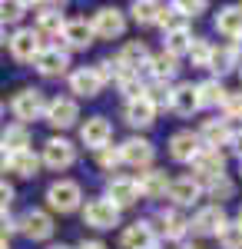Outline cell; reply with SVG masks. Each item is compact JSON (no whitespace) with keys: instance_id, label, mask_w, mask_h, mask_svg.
Returning <instances> with one entry per match:
<instances>
[{"instance_id":"53","label":"cell","mask_w":242,"mask_h":249,"mask_svg":"<svg viewBox=\"0 0 242 249\" xmlns=\"http://www.w3.org/2000/svg\"><path fill=\"white\" fill-rule=\"evenodd\" d=\"M0 43H3V23H0Z\"/></svg>"},{"instance_id":"32","label":"cell","mask_w":242,"mask_h":249,"mask_svg":"<svg viewBox=\"0 0 242 249\" xmlns=\"http://www.w3.org/2000/svg\"><path fill=\"white\" fill-rule=\"evenodd\" d=\"M179 73V60L173 57V53H156V57L149 60V77L153 80H159V83H169V80Z\"/></svg>"},{"instance_id":"34","label":"cell","mask_w":242,"mask_h":249,"mask_svg":"<svg viewBox=\"0 0 242 249\" xmlns=\"http://www.w3.org/2000/svg\"><path fill=\"white\" fill-rule=\"evenodd\" d=\"M116 87H120V93L126 96V100L146 96V80L139 77V73H126V70H123V77L116 80Z\"/></svg>"},{"instance_id":"49","label":"cell","mask_w":242,"mask_h":249,"mask_svg":"<svg viewBox=\"0 0 242 249\" xmlns=\"http://www.w3.org/2000/svg\"><path fill=\"white\" fill-rule=\"evenodd\" d=\"M7 166H10V153L0 146V173H7Z\"/></svg>"},{"instance_id":"5","label":"cell","mask_w":242,"mask_h":249,"mask_svg":"<svg viewBox=\"0 0 242 249\" xmlns=\"http://www.w3.org/2000/svg\"><path fill=\"white\" fill-rule=\"evenodd\" d=\"M123 249H159V232H156V223L153 219H136L133 226L123 230V239H120Z\"/></svg>"},{"instance_id":"19","label":"cell","mask_w":242,"mask_h":249,"mask_svg":"<svg viewBox=\"0 0 242 249\" xmlns=\"http://www.w3.org/2000/svg\"><path fill=\"white\" fill-rule=\"evenodd\" d=\"M199 150H203V143H199V133H192V130H179L169 136V156L176 163H192V156Z\"/></svg>"},{"instance_id":"11","label":"cell","mask_w":242,"mask_h":249,"mask_svg":"<svg viewBox=\"0 0 242 249\" xmlns=\"http://www.w3.org/2000/svg\"><path fill=\"white\" fill-rule=\"evenodd\" d=\"M34 67L43 77H63L67 67H70V53L60 50V47H40V53L34 57Z\"/></svg>"},{"instance_id":"8","label":"cell","mask_w":242,"mask_h":249,"mask_svg":"<svg viewBox=\"0 0 242 249\" xmlns=\"http://www.w3.org/2000/svg\"><path fill=\"white\" fill-rule=\"evenodd\" d=\"M47 123L56 126V130H67V126H73L76 120H80V107H76V100L70 96H53V100H47Z\"/></svg>"},{"instance_id":"15","label":"cell","mask_w":242,"mask_h":249,"mask_svg":"<svg viewBox=\"0 0 242 249\" xmlns=\"http://www.w3.org/2000/svg\"><path fill=\"white\" fill-rule=\"evenodd\" d=\"M110 136H113V126L106 116H90L83 126H80V140L90 146V150H103L110 146Z\"/></svg>"},{"instance_id":"35","label":"cell","mask_w":242,"mask_h":249,"mask_svg":"<svg viewBox=\"0 0 242 249\" xmlns=\"http://www.w3.org/2000/svg\"><path fill=\"white\" fill-rule=\"evenodd\" d=\"M216 239H219L223 249H242V226L236 223V219H225L223 230L216 232Z\"/></svg>"},{"instance_id":"22","label":"cell","mask_w":242,"mask_h":249,"mask_svg":"<svg viewBox=\"0 0 242 249\" xmlns=\"http://www.w3.org/2000/svg\"><path fill=\"white\" fill-rule=\"evenodd\" d=\"M169 110L179 116H192L196 110H203L199 107V93H196V87L192 83H179V87H173L169 90Z\"/></svg>"},{"instance_id":"23","label":"cell","mask_w":242,"mask_h":249,"mask_svg":"<svg viewBox=\"0 0 242 249\" xmlns=\"http://www.w3.org/2000/svg\"><path fill=\"white\" fill-rule=\"evenodd\" d=\"M123 116H126V123H130V126L146 130V126H153V123H156V107L149 103L146 96H136V100H126Z\"/></svg>"},{"instance_id":"57","label":"cell","mask_w":242,"mask_h":249,"mask_svg":"<svg viewBox=\"0 0 242 249\" xmlns=\"http://www.w3.org/2000/svg\"><path fill=\"white\" fill-rule=\"evenodd\" d=\"M239 170H242V160H239Z\"/></svg>"},{"instance_id":"18","label":"cell","mask_w":242,"mask_h":249,"mask_svg":"<svg viewBox=\"0 0 242 249\" xmlns=\"http://www.w3.org/2000/svg\"><path fill=\"white\" fill-rule=\"evenodd\" d=\"M60 40H63L70 50H86L96 37H93V30H90V20H86V17H73V20H67V23H63Z\"/></svg>"},{"instance_id":"41","label":"cell","mask_w":242,"mask_h":249,"mask_svg":"<svg viewBox=\"0 0 242 249\" xmlns=\"http://www.w3.org/2000/svg\"><path fill=\"white\" fill-rule=\"evenodd\" d=\"M27 10H30V3H20V0L0 3V23H20Z\"/></svg>"},{"instance_id":"54","label":"cell","mask_w":242,"mask_h":249,"mask_svg":"<svg viewBox=\"0 0 242 249\" xmlns=\"http://www.w3.org/2000/svg\"><path fill=\"white\" fill-rule=\"evenodd\" d=\"M236 223H239V226H242V210H239V219H236Z\"/></svg>"},{"instance_id":"25","label":"cell","mask_w":242,"mask_h":249,"mask_svg":"<svg viewBox=\"0 0 242 249\" xmlns=\"http://www.w3.org/2000/svg\"><path fill=\"white\" fill-rule=\"evenodd\" d=\"M10 43V53H14V60H30L34 63V57L40 53V37L34 34V30H27V27H20V30H14V37L7 40Z\"/></svg>"},{"instance_id":"28","label":"cell","mask_w":242,"mask_h":249,"mask_svg":"<svg viewBox=\"0 0 242 249\" xmlns=\"http://www.w3.org/2000/svg\"><path fill=\"white\" fill-rule=\"evenodd\" d=\"M216 30L229 40H242V7H223L216 14Z\"/></svg>"},{"instance_id":"12","label":"cell","mask_w":242,"mask_h":249,"mask_svg":"<svg viewBox=\"0 0 242 249\" xmlns=\"http://www.w3.org/2000/svg\"><path fill=\"white\" fill-rule=\"evenodd\" d=\"M225 219H229V216H225L223 206H216V203H212V206H203V210L189 219V232H196V236H216V232L223 230Z\"/></svg>"},{"instance_id":"1","label":"cell","mask_w":242,"mask_h":249,"mask_svg":"<svg viewBox=\"0 0 242 249\" xmlns=\"http://www.w3.org/2000/svg\"><path fill=\"white\" fill-rule=\"evenodd\" d=\"M192 179H199L203 186H209V183H216V179H223L225 176V156L223 150H199V153L192 156Z\"/></svg>"},{"instance_id":"14","label":"cell","mask_w":242,"mask_h":249,"mask_svg":"<svg viewBox=\"0 0 242 249\" xmlns=\"http://www.w3.org/2000/svg\"><path fill=\"white\" fill-rule=\"evenodd\" d=\"M120 67L123 70H130V73H143V70H149V60H153V53H149V47L143 43V40H130V43H123V50H120Z\"/></svg>"},{"instance_id":"58","label":"cell","mask_w":242,"mask_h":249,"mask_svg":"<svg viewBox=\"0 0 242 249\" xmlns=\"http://www.w3.org/2000/svg\"><path fill=\"white\" fill-rule=\"evenodd\" d=\"M239 7H242V3H239Z\"/></svg>"},{"instance_id":"7","label":"cell","mask_w":242,"mask_h":249,"mask_svg":"<svg viewBox=\"0 0 242 249\" xmlns=\"http://www.w3.org/2000/svg\"><path fill=\"white\" fill-rule=\"evenodd\" d=\"M83 223L93 226V230H113V226H120V210L113 206L106 196L103 199H90L83 206Z\"/></svg>"},{"instance_id":"33","label":"cell","mask_w":242,"mask_h":249,"mask_svg":"<svg viewBox=\"0 0 242 249\" xmlns=\"http://www.w3.org/2000/svg\"><path fill=\"white\" fill-rule=\"evenodd\" d=\"M192 30H189L186 23H179L176 30H169L166 34V53H173V57L179 60L183 53H189V47H192Z\"/></svg>"},{"instance_id":"2","label":"cell","mask_w":242,"mask_h":249,"mask_svg":"<svg viewBox=\"0 0 242 249\" xmlns=\"http://www.w3.org/2000/svg\"><path fill=\"white\" fill-rule=\"evenodd\" d=\"M47 203L56 213H73L83 203V190H80L76 179H56V183H50V190H47Z\"/></svg>"},{"instance_id":"21","label":"cell","mask_w":242,"mask_h":249,"mask_svg":"<svg viewBox=\"0 0 242 249\" xmlns=\"http://www.w3.org/2000/svg\"><path fill=\"white\" fill-rule=\"evenodd\" d=\"M199 143L206 150H219V146H229L232 143V130H229V120H206L199 126Z\"/></svg>"},{"instance_id":"3","label":"cell","mask_w":242,"mask_h":249,"mask_svg":"<svg viewBox=\"0 0 242 249\" xmlns=\"http://www.w3.org/2000/svg\"><path fill=\"white\" fill-rule=\"evenodd\" d=\"M90 30L100 40H116V37H123V30H126V17L116 7H100L90 17Z\"/></svg>"},{"instance_id":"26","label":"cell","mask_w":242,"mask_h":249,"mask_svg":"<svg viewBox=\"0 0 242 249\" xmlns=\"http://www.w3.org/2000/svg\"><path fill=\"white\" fill-rule=\"evenodd\" d=\"M159 239H173V243H179V239H186V232H189V219L186 216H179L176 210H163L159 213Z\"/></svg>"},{"instance_id":"27","label":"cell","mask_w":242,"mask_h":249,"mask_svg":"<svg viewBox=\"0 0 242 249\" xmlns=\"http://www.w3.org/2000/svg\"><path fill=\"white\" fill-rule=\"evenodd\" d=\"M63 14H60V7H40V14H37V27H34V34L37 37H60L63 34Z\"/></svg>"},{"instance_id":"4","label":"cell","mask_w":242,"mask_h":249,"mask_svg":"<svg viewBox=\"0 0 242 249\" xmlns=\"http://www.w3.org/2000/svg\"><path fill=\"white\" fill-rule=\"evenodd\" d=\"M40 163L50 166V170H70V166L76 163V146L70 143V140H63V136H50V140L43 143Z\"/></svg>"},{"instance_id":"50","label":"cell","mask_w":242,"mask_h":249,"mask_svg":"<svg viewBox=\"0 0 242 249\" xmlns=\"http://www.w3.org/2000/svg\"><path fill=\"white\" fill-rule=\"evenodd\" d=\"M0 249H10V239H0Z\"/></svg>"},{"instance_id":"29","label":"cell","mask_w":242,"mask_h":249,"mask_svg":"<svg viewBox=\"0 0 242 249\" xmlns=\"http://www.w3.org/2000/svg\"><path fill=\"white\" fill-rule=\"evenodd\" d=\"M196 93H199V107H209V110H216V107H223L229 90L223 87V80H203L199 87H196Z\"/></svg>"},{"instance_id":"16","label":"cell","mask_w":242,"mask_h":249,"mask_svg":"<svg viewBox=\"0 0 242 249\" xmlns=\"http://www.w3.org/2000/svg\"><path fill=\"white\" fill-rule=\"evenodd\" d=\"M203 183L192 179V176H179V179H169V190L166 196L176 203V206H192L196 199H203Z\"/></svg>"},{"instance_id":"42","label":"cell","mask_w":242,"mask_h":249,"mask_svg":"<svg viewBox=\"0 0 242 249\" xmlns=\"http://www.w3.org/2000/svg\"><path fill=\"white\" fill-rule=\"evenodd\" d=\"M96 163L103 166V170H116L123 160H120V146H103V150H96Z\"/></svg>"},{"instance_id":"51","label":"cell","mask_w":242,"mask_h":249,"mask_svg":"<svg viewBox=\"0 0 242 249\" xmlns=\"http://www.w3.org/2000/svg\"><path fill=\"white\" fill-rule=\"evenodd\" d=\"M50 249H73V246H63V243H60V246H50Z\"/></svg>"},{"instance_id":"44","label":"cell","mask_w":242,"mask_h":249,"mask_svg":"<svg viewBox=\"0 0 242 249\" xmlns=\"http://www.w3.org/2000/svg\"><path fill=\"white\" fill-rule=\"evenodd\" d=\"M156 27H163L166 34L179 27V20H176V14H173V7H159V17H156Z\"/></svg>"},{"instance_id":"52","label":"cell","mask_w":242,"mask_h":249,"mask_svg":"<svg viewBox=\"0 0 242 249\" xmlns=\"http://www.w3.org/2000/svg\"><path fill=\"white\" fill-rule=\"evenodd\" d=\"M179 249H199V246H189V243H183V246H179Z\"/></svg>"},{"instance_id":"24","label":"cell","mask_w":242,"mask_h":249,"mask_svg":"<svg viewBox=\"0 0 242 249\" xmlns=\"http://www.w3.org/2000/svg\"><path fill=\"white\" fill-rule=\"evenodd\" d=\"M133 179H136L139 196H146V199H159V196H166V190H169L166 170H143L139 176H133Z\"/></svg>"},{"instance_id":"10","label":"cell","mask_w":242,"mask_h":249,"mask_svg":"<svg viewBox=\"0 0 242 249\" xmlns=\"http://www.w3.org/2000/svg\"><path fill=\"white\" fill-rule=\"evenodd\" d=\"M153 156H156V150H153V143H149L146 136H130V140L120 146V160L130 163V166H136V170H149Z\"/></svg>"},{"instance_id":"31","label":"cell","mask_w":242,"mask_h":249,"mask_svg":"<svg viewBox=\"0 0 242 249\" xmlns=\"http://www.w3.org/2000/svg\"><path fill=\"white\" fill-rule=\"evenodd\" d=\"M40 156L34 153V150H20V153H10V166L7 170L17 173V176H23V179H30V176H37L40 173Z\"/></svg>"},{"instance_id":"38","label":"cell","mask_w":242,"mask_h":249,"mask_svg":"<svg viewBox=\"0 0 242 249\" xmlns=\"http://www.w3.org/2000/svg\"><path fill=\"white\" fill-rule=\"evenodd\" d=\"M186 57L192 60V67L206 70V67H209V57H212V43H209V40H203V37H196V40H192V47H189V53H186Z\"/></svg>"},{"instance_id":"6","label":"cell","mask_w":242,"mask_h":249,"mask_svg":"<svg viewBox=\"0 0 242 249\" xmlns=\"http://www.w3.org/2000/svg\"><path fill=\"white\" fill-rule=\"evenodd\" d=\"M10 110H14V116H17L20 123L27 126L30 120H40V116H43V110H47V100H43V93H40V90L27 87V90H20V93L10 100Z\"/></svg>"},{"instance_id":"46","label":"cell","mask_w":242,"mask_h":249,"mask_svg":"<svg viewBox=\"0 0 242 249\" xmlns=\"http://www.w3.org/2000/svg\"><path fill=\"white\" fill-rule=\"evenodd\" d=\"M14 196H17V193H14V186H10L7 179H0V213H7V210H10Z\"/></svg>"},{"instance_id":"56","label":"cell","mask_w":242,"mask_h":249,"mask_svg":"<svg viewBox=\"0 0 242 249\" xmlns=\"http://www.w3.org/2000/svg\"><path fill=\"white\" fill-rule=\"evenodd\" d=\"M239 77H242V63H239Z\"/></svg>"},{"instance_id":"45","label":"cell","mask_w":242,"mask_h":249,"mask_svg":"<svg viewBox=\"0 0 242 249\" xmlns=\"http://www.w3.org/2000/svg\"><path fill=\"white\" fill-rule=\"evenodd\" d=\"M20 230V219H14L10 213H0V239H10Z\"/></svg>"},{"instance_id":"30","label":"cell","mask_w":242,"mask_h":249,"mask_svg":"<svg viewBox=\"0 0 242 249\" xmlns=\"http://www.w3.org/2000/svg\"><path fill=\"white\" fill-rule=\"evenodd\" d=\"M0 146L7 153H20V150H30V130L23 123H10L3 133H0Z\"/></svg>"},{"instance_id":"40","label":"cell","mask_w":242,"mask_h":249,"mask_svg":"<svg viewBox=\"0 0 242 249\" xmlns=\"http://www.w3.org/2000/svg\"><path fill=\"white\" fill-rule=\"evenodd\" d=\"M206 10H209V3H206V0H176V3H173V14H176V17H183V20L199 17V14H206Z\"/></svg>"},{"instance_id":"13","label":"cell","mask_w":242,"mask_h":249,"mask_svg":"<svg viewBox=\"0 0 242 249\" xmlns=\"http://www.w3.org/2000/svg\"><path fill=\"white\" fill-rule=\"evenodd\" d=\"M106 199H110L116 210H126L139 199V190H136V179L133 176H113L106 183Z\"/></svg>"},{"instance_id":"20","label":"cell","mask_w":242,"mask_h":249,"mask_svg":"<svg viewBox=\"0 0 242 249\" xmlns=\"http://www.w3.org/2000/svg\"><path fill=\"white\" fill-rule=\"evenodd\" d=\"M242 63V53L236 43H229V47H212V57H209V67L206 70H212L216 80H223L225 73H232V70H239Z\"/></svg>"},{"instance_id":"55","label":"cell","mask_w":242,"mask_h":249,"mask_svg":"<svg viewBox=\"0 0 242 249\" xmlns=\"http://www.w3.org/2000/svg\"><path fill=\"white\" fill-rule=\"evenodd\" d=\"M0 116H3V100H0Z\"/></svg>"},{"instance_id":"43","label":"cell","mask_w":242,"mask_h":249,"mask_svg":"<svg viewBox=\"0 0 242 249\" xmlns=\"http://www.w3.org/2000/svg\"><path fill=\"white\" fill-rule=\"evenodd\" d=\"M223 113H225V120H242V93H229L225 96Z\"/></svg>"},{"instance_id":"17","label":"cell","mask_w":242,"mask_h":249,"mask_svg":"<svg viewBox=\"0 0 242 249\" xmlns=\"http://www.w3.org/2000/svg\"><path fill=\"white\" fill-rule=\"evenodd\" d=\"M100 90H103V80L96 73V67H80V70L70 73V93L93 100V96H100Z\"/></svg>"},{"instance_id":"36","label":"cell","mask_w":242,"mask_h":249,"mask_svg":"<svg viewBox=\"0 0 242 249\" xmlns=\"http://www.w3.org/2000/svg\"><path fill=\"white\" fill-rule=\"evenodd\" d=\"M130 14H133L136 23L149 27V23H156V17H159V3H153V0H136L130 7Z\"/></svg>"},{"instance_id":"48","label":"cell","mask_w":242,"mask_h":249,"mask_svg":"<svg viewBox=\"0 0 242 249\" xmlns=\"http://www.w3.org/2000/svg\"><path fill=\"white\" fill-rule=\"evenodd\" d=\"M229 146H232V153L242 160V133H232V143H229Z\"/></svg>"},{"instance_id":"47","label":"cell","mask_w":242,"mask_h":249,"mask_svg":"<svg viewBox=\"0 0 242 249\" xmlns=\"http://www.w3.org/2000/svg\"><path fill=\"white\" fill-rule=\"evenodd\" d=\"M76 249H110V246H106V243H100V239H83Z\"/></svg>"},{"instance_id":"39","label":"cell","mask_w":242,"mask_h":249,"mask_svg":"<svg viewBox=\"0 0 242 249\" xmlns=\"http://www.w3.org/2000/svg\"><path fill=\"white\" fill-rule=\"evenodd\" d=\"M169 90H173L169 83L149 80V83H146V100L153 103V107H156V110H159V107H169Z\"/></svg>"},{"instance_id":"37","label":"cell","mask_w":242,"mask_h":249,"mask_svg":"<svg viewBox=\"0 0 242 249\" xmlns=\"http://www.w3.org/2000/svg\"><path fill=\"white\" fill-rule=\"evenodd\" d=\"M203 190L209 193V199H216V206H223L225 199H232V196H236V183H232L229 176H223V179L209 183V186H203Z\"/></svg>"},{"instance_id":"9","label":"cell","mask_w":242,"mask_h":249,"mask_svg":"<svg viewBox=\"0 0 242 249\" xmlns=\"http://www.w3.org/2000/svg\"><path fill=\"white\" fill-rule=\"evenodd\" d=\"M53 216L47 210H27L23 216H20V232L27 236V239H34V243H40V239H50L53 236Z\"/></svg>"}]
</instances>
